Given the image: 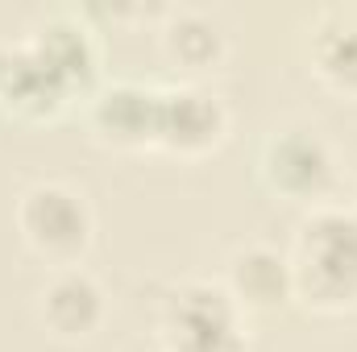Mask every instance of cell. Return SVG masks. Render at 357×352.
I'll return each mask as SVG.
<instances>
[{
	"instance_id": "cell-1",
	"label": "cell",
	"mask_w": 357,
	"mask_h": 352,
	"mask_svg": "<svg viewBox=\"0 0 357 352\" xmlns=\"http://www.w3.org/2000/svg\"><path fill=\"white\" fill-rule=\"evenodd\" d=\"M291 294L312 315L357 311V211L320 203L312 207L291 241Z\"/></svg>"
},
{
	"instance_id": "cell-2",
	"label": "cell",
	"mask_w": 357,
	"mask_h": 352,
	"mask_svg": "<svg viewBox=\"0 0 357 352\" xmlns=\"http://www.w3.org/2000/svg\"><path fill=\"white\" fill-rule=\"evenodd\" d=\"M237 298L220 282L187 278L167 290L158 307V344L162 352H245V323Z\"/></svg>"
},
{
	"instance_id": "cell-3",
	"label": "cell",
	"mask_w": 357,
	"mask_h": 352,
	"mask_svg": "<svg viewBox=\"0 0 357 352\" xmlns=\"http://www.w3.org/2000/svg\"><path fill=\"white\" fill-rule=\"evenodd\" d=\"M17 232L25 241V249L33 257H42L46 265H79V257L88 253L96 220H91L88 199L67 186V182H33L21 191L17 199Z\"/></svg>"
},
{
	"instance_id": "cell-4",
	"label": "cell",
	"mask_w": 357,
	"mask_h": 352,
	"mask_svg": "<svg viewBox=\"0 0 357 352\" xmlns=\"http://www.w3.org/2000/svg\"><path fill=\"white\" fill-rule=\"evenodd\" d=\"M258 175L278 199L320 207L337 186V154L312 129H278L262 145Z\"/></svg>"
},
{
	"instance_id": "cell-5",
	"label": "cell",
	"mask_w": 357,
	"mask_h": 352,
	"mask_svg": "<svg viewBox=\"0 0 357 352\" xmlns=\"http://www.w3.org/2000/svg\"><path fill=\"white\" fill-rule=\"evenodd\" d=\"M25 42L50 67V75L67 88V95H91L100 88V38L84 8H50L42 13Z\"/></svg>"
},
{
	"instance_id": "cell-6",
	"label": "cell",
	"mask_w": 357,
	"mask_h": 352,
	"mask_svg": "<svg viewBox=\"0 0 357 352\" xmlns=\"http://www.w3.org/2000/svg\"><path fill=\"white\" fill-rule=\"evenodd\" d=\"M229 137V108L220 95L199 83L158 88V125L154 145L175 158H208Z\"/></svg>"
},
{
	"instance_id": "cell-7",
	"label": "cell",
	"mask_w": 357,
	"mask_h": 352,
	"mask_svg": "<svg viewBox=\"0 0 357 352\" xmlns=\"http://www.w3.org/2000/svg\"><path fill=\"white\" fill-rule=\"evenodd\" d=\"M38 323L63 340V344H79V340H91L104 319H108V294L104 286L91 278L88 269L79 265H67V269H54L46 278V286L38 290Z\"/></svg>"
},
{
	"instance_id": "cell-8",
	"label": "cell",
	"mask_w": 357,
	"mask_h": 352,
	"mask_svg": "<svg viewBox=\"0 0 357 352\" xmlns=\"http://www.w3.org/2000/svg\"><path fill=\"white\" fill-rule=\"evenodd\" d=\"M158 125V88L116 79L88 95V129L108 150H146L154 145Z\"/></svg>"
},
{
	"instance_id": "cell-9",
	"label": "cell",
	"mask_w": 357,
	"mask_h": 352,
	"mask_svg": "<svg viewBox=\"0 0 357 352\" xmlns=\"http://www.w3.org/2000/svg\"><path fill=\"white\" fill-rule=\"evenodd\" d=\"M67 88L50 75V67L33 54L25 38L0 42V112L25 125L54 120L67 108Z\"/></svg>"
},
{
	"instance_id": "cell-10",
	"label": "cell",
	"mask_w": 357,
	"mask_h": 352,
	"mask_svg": "<svg viewBox=\"0 0 357 352\" xmlns=\"http://www.w3.org/2000/svg\"><path fill=\"white\" fill-rule=\"evenodd\" d=\"M225 290L237 298L241 311H282L295 294H291V265L287 253L270 249V245H245L229 257V282Z\"/></svg>"
},
{
	"instance_id": "cell-11",
	"label": "cell",
	"mask_w": 357,
	"mask_h": 352,
	"mask_svg": "<svg viewBox=\"0 0 357 352\" xmlns=\"http://www.w3.org/2000/svg\"><path fill=\"white\" fill-rule=\"evenodd\" d=\"M158 38H162L167 63L178 67V71H191V75L216 71L225 63V54H229L225 29L208 13H199V8H167Z\"/></svg>"
},
{
	"instance_id": "cell-12",
	"label": "cell",
	"mask_w": 357,
	"mask_h": 352,
	"mask_svg": "<svg viewBox=\"0 0 357 352\" xmlns=\"http://www.w3.org/2000/svg\"><path fill=\"white\" fill-rule=\"evenodd\" d=\"M312 71L337 95L357 99V21H324L312 29Z\"/></svg>"
}]
</instances>
